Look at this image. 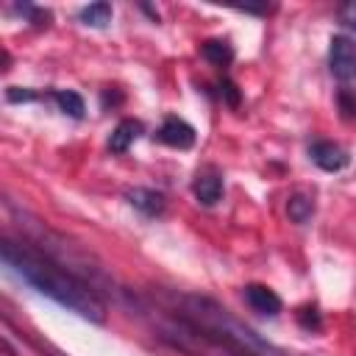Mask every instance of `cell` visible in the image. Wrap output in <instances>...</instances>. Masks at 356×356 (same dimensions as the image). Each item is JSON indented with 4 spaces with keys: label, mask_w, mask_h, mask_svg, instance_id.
Masks as SVG:
<instances>
[{
    "label": "cell",
    "mask_w": 356,
    "mask_h": 356,
    "mask_svg": "<svg viewBox=\"0 0 356 356\" xmlns=\"http://www.w3.org/2000/svg\"><path fill=\"white\" fill-rule=\"evenodd\" d=\"M0 256H3V264L39 295L56 300L58 306H64L67 312H75L89 323H97V325L106 323V303L100 300V295L86 281L72 275L58 261L47 259L42 250L28 245L25 239L14 242L11 236H3Z\"/></svg>",
    "instance_id": "cell-1"
},
{
    "label": "cell",
    "mask_w": 356,
    "mask_h": 356,
    "mask_svg": "<svg viewBox=\"0 0 356 356\" xmlns=\"http://www.w3.org/2000/svg\"><path fill=\"white\" fill-rule=\"evenodd\" d=\"M172 312L186 317L197 331H203L211 342L225 348L231 356H286L278 345L256 334L250 325H245L225 306H220L206 295H181Z\"/></svg>",
    "instance_id": "cell-2"
},
{
    "label": "cell",
    "mask_w": 356,
    "mask_h": 356,
    "mask_svg": "<svg viewBox=\"0 0 356 356\" xmlns=\"http://www.w3.org/2000/svg\"><path fill=\"white\" fill-rule=\"evenodd\" d=\"M328 70L337 81L348 83L356 78V44L348 36H334L328 47Z\"/></svg>",
    "instance_id": "cell-3"
},
{
    "label": "cell",
    "mask_w": 356,
    "mask_h": 356,
    "mask_svg": "<svg viewBox=\"0 0 356 356\" xmlns=\"http://www.w3.org/2000/svg\"><path fill=\"white\" fill-rule=\"evenodd\" d=\"M309 156H312V161H314L320 170H325V172H339V170H345L348 161H350L348 150H345L342 145H337V142H328V139L312 142V145H309Z\"/></svg>",
    "instance_id": "cell-4"
},
{
    "label": "cell",
    "mask_w": 356,
    "mask_h": 356,
    "mask_svg": "<svg viewBox=\"0 0 356 356\" xmlns=\"http://www.w3.org/2000/svg\"><path fill=\"white\" fill-rule=\"evenodd\" d=\"M192 192L203 206H214L222 197V172L214 164L200 167L192 178Z\"/></svg>",
    "instance_id": "cell-5"
},
{
    "label": "cell",
    "mask_w": 356,
    "mask_h": 356,
    "mask_svg": "<svg viewBox=\"0 0 356 356\" xmlns=\"http://www.w3.org/2000/svg\"><path fill=\"white\" fill-rule=\"evenodd\" d=\"M156 139L161 145H170V147H178V150H189L195 145V128L181 117H167L161 122V128L156 131Z\"/></svg>",
    "instance_id": "cell-6"
},
{
    "label": "cell",
    "mask_w": 356,
    "mask_h": 356,
    "mask_svg": "<svg viewBox=\"0 0 356 356\" xmlns=\"http://www.w3.org/2000/svg\"><path fill=\"white\" fill-rule=\"evenodd\" d=\"M242 295H245V300H248V306L253 309V312H259V314H264V317H275L278 312H281V298L270 289V286H264V284H248L245 289H242Z\"/></svg>",
    "instance_id": "cell-7"
},
{
    "label": "cell",
    "mask_w": 356,
    "mask_h": 356,
    "mask_svg": "<svg viewBox=\"0 0 356 356\" xmlns=\"http://www.w3.org/2000/svg\"><path fill=\"white\" fill-rule=\"evenodd\" d=\"M125 200L145 217H159L164 211V195L161 192H153V189H145V186H134L125 192Z\"/></svg>",
    "instance_id": "cell-8"
},
{
    "label": "cell",
    "mask_w": 356,
    "mask_h": 356,
    "mask_svg": "<svg viewBox=\"0 0 356 356\" xmlns=\"http://www.w3.org/2000/svg\"><path fill=\"white\" fill-rule=\"evenodd\" d=\"M142 131H145V128H142L139 120H122V122L111 131V136H108V150H111V153H125V150L139 139Z\"/></svg>",
    "instance_id": "cell-9"
},
{
    "label": "cell",
    "mask_w": 356,
    "mask_h": 356,
    "mask_svg": "<svg viewBox=\"0 0 356 356\" xmlns=\"http://www.w3.org/2000/svg\"><path fill=\"white\" fill-rule=\"evenodd\" d=\"M200 53H203V58H206L209 64H214V67H220V70L234 61V47H231L225 39H206V42L200 44Z\"/></svg>",
    "instance_id": "cell-10"
},
{
    "label": "cell",
    "mask_w": 356,
    "mask_h": 356,
    "mask_svg": "<svg viewBox=\"0 0 356 356\" xmlns=\"http://www.w3.org/2000/svg\"><path fill=\"white\" fill-rule=\"evenodd\" d=\"M286 214H289V220L298 222V225L309 222L312 214H314V197L306 195V192H295V195H289V200H286Z\"/></svg>",
    "instance_id": "cell-11"
},
{
    "label": "cell",
    "mask_w": 356,
    "mask_h": 356,
    "mask_svg": "<svg viewBox=\"0 0 356 356\" xmlns=\"http://www.w3.org/2000/svg\"><path fill=\"white\" fill-rule=\"evenodd\" d=\"M53 100H56V106H58L67 117H72V120H81L83 111H86L83 97H81L78 92H72V89H56V92H53Z\"/></svg>",
    "instance_id": "cell-12"
},
{
    "label": "cell",
    "mask_w": 356,
    "mask_h": 356,
    "mask_svg": "<svg viewBox=\"0 0 356 356\" xmlns=\"http://www.w3.org/2000/svg\"><path fill=\"white\" fill-rule=\"evenodd\" d=\"M78 19L83 25H92V28H106L111 22V6L108 3H92V6L81 8Z\"/></svg>",
    "instance_id": "cell-13"
},
{
    "label": "cell",
    "mask_w": 356,
    "mask_h": 356,
    "mask_svg": "<svg viewBox=\"0 0 356 356\" xmlns=\"http://www.w3.org/2000/svg\"><path fill=\"white\" fill-rule=\"evenodd\" d=\"M298 323H300L306 331H320V328H323V320H320L317 306H300V309H298Z\"/></svg>",
    "instance_id": "cell-14"
},
{
    "label": "cell",
    "mask_w": 356,
    "mask_h": 356,
    "mask_svg": "<svg viewBox=\"0 0 356 356\" xmlns=\"http://www.w3.org/2000/svg\"><path fill=\"white\" fill-rule=\"evenodd\" d=\"M337 17H339V22H342L345 28L356 31V0L342 3V6H339V11H337Z\"/></svg>",
    "instance_id": "cell-15"
},
{
    "label": "cell",
    "mask_w": 356,
    "mask_h": 356,
    "mask_svg": "<svg viewBox=\"0 0 356 356\" xmlns=\"http://www.w3.org/2000/svg\"><path fill=\"white\" fill-rule=\"evenodd\" d=\"M17 11H22L33 25H47V19H50V11H42V8H33V6H17Z\"/></svg>",
    "instance_id": "cell-16"
},
{
    "label": "cell",
    "mask_w": 356,
    "mask_h": 356,
    "mask_svg": "<svg viewBox=\"0 0 356 356\" xmlns=\"http://www.w3.org/2000/svg\"><path fill=\"white\" fill-rule=\"evenodd\" d=\"M6 97H8L11 103H28V100H33L36 95H33L31 89H19V86H11V89L6 92Z\"/></svg>",
    "instance_id": "cell-17"
},
{
    "label": "cell",
    "mask_w": 356,
    "mask_h": 356,
    "mask_svg": "<svg viewBox=\"0 0 356 356\" xmlns=\"http://www.w3.org/2000/svg\"><path fill=\"white\" fill-rule=\"evenodd\" d=\"M220 89H222L220 95L228 100V106H239V92H236V86H234L231 81H222V83H220Z\"/></svg>",
    "instance_id": "cell-18"
}]
</instances>
